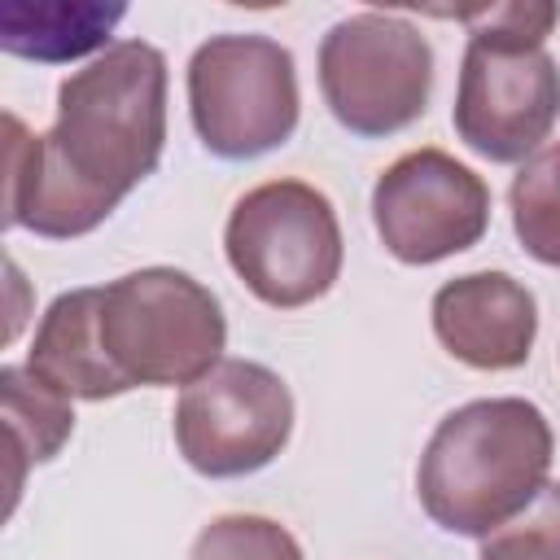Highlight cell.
<instances>
[{"instance_id": "obj_1", "label": "cell", "mask_w": 560, "mask_h": 560, "mask_svg": "<svg viewBox=\"0 0 560 560\" xmlns=\"http://www.w3.org/2000/svg\"><path fill=\"white\" fill-rule=\"evenodd\" d=\"M166 144V57L118 39L57 88V122L31 136L4 114V223L48 241L101 228L158 171Z\"/></svg>"}, {"instance_id": "obj_2", "label": "cell", "mask_w": 560, "mask_h": 560, "mask_svg": "<svg viewBox=\"0 0 560 560\" xmlns=\"http://www.w3.org/2000/svg\"><path fill=\"white\" fill-rule=\"evenodd\" d=\"M551 424L525 398H477L438 420L416 494L446 534L486 538L534 503L551 468Z\"/></svg>"}, {"instance_id": "obj_3", "label": "cell", "mask_w": 560, "mask_h": 560, "mask_svg": "<svg viewBox=\"0 0 560 560\" xmlns=\"http://www.w3.org/2000/svg\"><path fill=\"white\" fill-rule=\"evenodd\" d=\"M101 341L131 389L192 385L223 363L228 319L188 271L140 267L101 284Z\"/></svg>"}, {"instance_id": "obj_4", "label": "cell", "mask_w": 560, "mask_h": 560, "mask_svg": "<svg viewBox=\"0 0 560 560\" xmlns=\"http://www.w3.org/2000/svg\"><path fill=\"white\" fill-rule=\"evenodd\" d=\"M223 249L245 289L276 311L324 298L346 254L332 201L306 179H267L249 188L228 214Z\"/></svg>"}, {"instance_id": "obj_5", "label": "cell", "mask_w": 560, "mask_h": 560, "mask_svg": "<svg viewBox=\"0 0 560 560\" xmlns=\"http://www.w3.org/2000/svg\"><path fill=\"white\" fill-rule=\"evenodd\" d=\"M188 114L214 158L280 149L302 114L293 52L267 35H210L188 61Z\"/></svg>"}, {"instance_id": "obj_6", "label": "cell", "mask_w": 560, "mask_h": 560, "mask_svg": "<svg viewBox=\"0 0 560 560\" xmlns=\"http://www.w3.org/2000/svg\"><path fill=\"white\" fill-rule=\"evenodd\" d=\"M433 88V48L398 13H354L328 26L319 44V92L332 118L354 136H394L411 127Z\"/></svg>"}, {"instance_id": "obj_7", "label": "cell", "mask_w": 560, "mask_h": 560, "mask_svg": "<svg viewBox=\"0 0 560 560\" xmlns=\"http://www.w3.org/2000/svg\"><path fill=\"white\" fill-rule=\"evenodd\" d=\"M171 429L192 472L214 481L249 477L284 451L293 433V394L271 368L223 359L201 381L184 385Z\"/></svg>"}, {"instance_id": "obj_8", "label": "cell", "mask_w": 560, "mask_h": 560, "mask_svg": "<svg viewBox=\"0 0 560 560\" xmlns=\"http://www.w3.org/2000/svg\"><path fill=\"white\" fill-rule=\"evenodd\" d=\"M560 118V66L547 48L468 39L455 92V136L486 162H529Z\"/></svg>"}, {"instance_id": "obj_9", "label": "cell", "mask_w": 560, "mask_h": 560, "mask_svg": "<svg viewBox=\"0 0 560 560\" xmlns=\"http://www.w3.org/2000/svg\"><path fill=\"white\" fill-rule=\"evenodd\" d=\"M372 223L398 262L429 267L472 249L486 236L490 188L451 153L411 149L381 171L372 188Z\"/></svg>"}, {"instance_id": "obj_10", "label": "cell", "mask_w": 560, "mask_h": 560, "mask_svg": "<svg viewBox=\"0 0 560 560\" xmlns=\"http://www.w3.org/2000/svg\"><path fill=\"white\" fill-rule=\"evenodd\" d=\"M433 332L459 363L477 372H512L534 350L538 306L516 276L472 271L433 293Z\"/></svg>"}, {"instance_id": "obj_11", "label": "cell", "mask_w": 560, "mask_h": 560, "mask_svg": "<svg viewBox=\"0 0 560 560\" xmlns=\"http://www.w3.org/2000/svg\"><path fill=\"white\" fill-rule=\"evenodd\" d=\"M26 372L61 398L88 402H105L131 389L101 341V289H70L44 311L26 350Z\"/></svg>"}, {"instance_id": "obj_12", "label": "cell", "mask_w": 560, "mask_h": 560, "mask_svg": "<svg viewBox=\"0 0 560 560\" xmlns=\"http://www.w3.org/2000/svg\"><path fill=\"white\" fill-rule=\"evenodd\" d=\"M122 13V4L92 0H4L0 44L26 61H74L92 48H105Z\"/></svg>"}, {"instance_id": "obj_13", "label": "cell", "mask_w": 560, "mask_h": 560, "mask_svg": "<svg viewBox=\"0 0 560 560\" xmlns=\"http://www.w3.org/2000/svg\"><path fill=\"white\" fill-rule=\"evenodd\" d=\"M0 402H4V442H9V494L18 499L22 472L31 464H48L66 438L74 433L70 398L48 389L26 368H0Z\"/></svg>"}, {"instance_id": "obj_14", "label": "cell", "mask_w": 560, "mask_h": 560, "mask_svg": "<svg viewBox=\"0 0 560 560\" xmlns=\"http://www.w3.org/2000/svg\"><path fill=\"white\" fill-rule=\"evenodd\" d=\"M508 206L525 254L542 267H560V140L542 144L529 162H521L508 188Z\"/></svg>"}, {"instance_id": "obj_15", "label": "cell", "mask_w": 560, "mask_h": 560, "mask_svg": "<svg viewBox=\"0 0 560 560\" xmlns=\"http://www.w3.org/2000/svg\"><path fill=\"white\" fill-rule=\"evenodd\" d=\"M188 560H302V547L280 521L232 512L197 534Z\"/></svg>"}, {"instance_id": "obj_16", "label": "cell", "mask_w": 560, "mask_h": 560, "mask_svg": "<svg viewBox=\"0 0 560 560\" xmlns=\"http://www.w3.org/2000/svg\"><path fill=\"white\" fill-rule=\"evenodd\" d=\"M481 560H560V481H547L525 512L486 534Z\"/></svg>"}, {"instance_id": "obj_17", "label": "cell", "mask_w": 560, "mask_h": 560, "mask_svg": "<svg viewBox=\"0 0 560 560\" xmlns=\"http://www.w3.org/2000/svg\"><path fill=\"white\" fill-rule=\"evenodd\" d=\"M455 22H464L472 35L481 39H503V44H529L542 48V39L551 35V26L560 22V9L547 0H512V4H481V9H455L446 13Z\"/></svg>"}]
</instances>
